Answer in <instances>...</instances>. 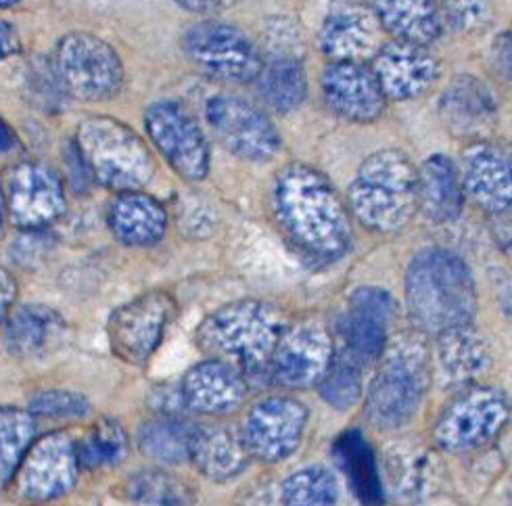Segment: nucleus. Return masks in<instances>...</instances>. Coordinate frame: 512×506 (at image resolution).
<instances>
[{
  "mask_svg": "<svg viewBox=\"0 0 512 506\" xmlns=\"http://www.w3.org/2000/svg\"><path fill=\"white\" fill-rule=\"evenodd\" d=\"M132 506H193L195 496L184 483L172 473L151 469L138 473L128 488Z\"/></svg>",
  "mask_w": 512,
  "mask_h": 506,
  "instance_id": "nucleus-36",
  "label": "nucleus"
},
{
  "mask_svg": "<svg viewBox=\"0 0 512 506\" xmlns=\"http://www.w3.org/2000/svg\"><path fill=\"white\" fill-rule=\"evenodd\" d=\"M205 118L220 145L247 161H270L283 147V138L268 115L235 95H218L205 105Z\"/></svg>",
  "mask_w": 512,
  "mask_h": 506,
  "instance_id": "nucleus-12",
  "label": "nucleus"
},
{
  "mask_svg": "<svg viewBox=\"0 0 512 506\" xmlns=\"http://www.w3.org/2000/svg\"><path fill=\"white\" fill-rule=\"evenodd\" d=\"M441 19L460 34H479L492 23V0H437Z\"/></svg>",
  "mask_w": 512,
  "mask_h": 506,
  "instance_id": "nucleus-39",
  "label": "nucleus"
},
{
  "mask_svg": "<svg viewBox=\"0 0 512 506\" xmlns=\"http://www.w3.org/2000/svg\"><path fill=\"white\" fill-rule=\"evenodd\" d=\"M379 371L370 381L366 412L383 429H398L414 419L431 383V352L423 333H402L387 341Z\"/></svg>",
  "mask_w": 512,
  "mask_h": 506,
  "instance_id": "nucleus-5",
  "label": "nucleus"
},
{
  "mask_svg": "<svg viewBox=\"0 0 512 506\" xmlns=\"http://www.w3.org/2000/svg\"><path fill=\"white\" fill-rule=\"evenodd\" d=\"M462 187L490 214H506L512 203L508 151L494 141H473L462 153Z\"/></svg>",
  "mask_w": 512,
  "mask_h": 506,
  "instance_id": "nucleus-22",
  "label": "nucleus"
},
{
  "mask_svg": "<svg viewBox=\"0 0 512 506\" xmlns=\"http://www.w3.org/2000/svg\"><path fill=\"white\" fill-rule=\"evenodd\" d=\"M80 469L97 471L120 465L128 454V433L113 419H101L76 442Z\"/></svg>",
  "mask_w": 512,
  "mask_h": 506,
  "instance_id": "nucleus-35",
  "label": "nucleus"
},
{
  "mask_svg": "<svg viewBox=\"0 0 512 506\" xmlns=\"http://www.w3.org/2000/svg\"><path fill=\"white\" fill-rule=\"evenodd\" d=\"M5 348L15 358H44L67 339V322L49 306H21L5 320Z\"/></svg>",
  "mask_w": 512,
  "mask_h": 506,
  "instance_id": "nucleus-25",
  "label": "nucleus"
},
{
  "mask_svg": "<svg viewBox=\"0 0 512 506\" xmlns=\"http://www.w3.org/2000/svg\"><path fill=\"white\" fill-rule=\"evenodd\" d=\"M3 191L7 214L21 230H42L65 212V189L59 174L38 161L15 166L7 174Z\"/></svg>",
  "mask_w": 512,
  "mask_h": 506,
  "instance_id": "nucleus-16",
  "label": "nucleus"
},
{
  "mask_svg": "<svg viewBox=\"0 0 512 506\" xmlns=\"http://www.w3.org/2000/svg\"><path fill=\"white\" fill-rule=\"evenodd\" d=\"M379 26L393 36L412 44L431 46L441 32L444 19L437 0H370Z\"/></svg>",
  "mask_w": 512,
  "mask_h": 506,
  "instance_id": "nucleus-29",
  "label": "nucleus"
},
{
  "mask_svg": "<svg viewBox=\"0 0 512 506\" xmlns=\"http://www.w3.org/2000/svg\"><path fill=\"white\" fill-rule=\"evenodd\" d=\"M15 147V136L11 128L0 120V151H11Z\"/></svg>",
  "mask_w": 512,
  "mask_h": 506,
  "instance_id": "nucleus-45",
  "label": "nucleus"
},
{
  "mask_svg": "<svg viewBox=\"0 0 512 506\" xmlns=\"http://www.w3.org/2000/svg\"><path fill=\"white\" fill-rule=\"evenodd\" d=\"M439 118L460 138L483 141L498 122V103L492 88L475 76H456L439 97Z\"/></svg>",
  "mask_w": 512,
  "mask_h": 506,
  "instance_id": "nucleus-23",
  "label": "nucleus"
},
{
  "mask_svg": "<svg viewBox=\"0 0 512 506\" xmlns=\"http://www.w3.org/2000/svg\"><path fill=\"white\" fill-rule=\"evenodd\" d=\"M107 224L120 243L151 247L166 237L168 212L155 197L143 191H126L109 201Z\"/></svg>",
  "mask_w": 512,
  "mask_h": 506,
  "instance_id": "nucleus-24",
  "label": "nucleus"
},
{
  "mask_svg": "<svg viewBox=\"0 0 512 506\" xmlns=\"http://www.w3.org/2000/svg\"><path fill=\"white\" fill-rule=\"evenodd\" d=\"M5 214H7V205H5V191H3V182H0V235H3V226H5Z\"/></svg>",
  "mask_w": 512,
  "mask_h": 506,
  "instance_id": "nucleus-46",
  "label": "nucleus"
},
{
  "mask_svg": "<svg viewBox=\"0 0 512 506\" xmlns=\"http://www.w3.org/2000/svg\"><path fill=\"white\" fill-rule=\"evenodd\" d=\"M174 3L184 11H191L197 15H214L230 9L237 0H174Z\"/></svg>",
  "mask_w": 512,
  "mask_h": 506,
  "instance_id": "nucleus-42",
  "label": "nucleus"
},
{
  "mask_svg": "<svg viewBox=\"0 0 512 506\" xmlns=\"http://www.w3.org/2000/svg\"><path fill=\"white\" fill-rule=\"evenodd\" d=\"M145 128L170 168L189 182H201L209 172V143L193 115L180 103L159 101L145 113Z\"/></svg>",
  "mask_w": 512,
  "mask_h": 506,
  "instance_id": "nucleus-13",
  "label": "nucleus"
},
{
  "mask_svg": "<svg viewBox=\"0 0 512 506\" xmlns=\"http://www.w3.org/2000/svg\"><path fill=\"white\" fill-rule=\"evenodd\" d=\"M335 356V341L329 327L316 316L287 322L270 358L268 373L287 389L318 385Z\"/></svg>",
  "mask_w": 512,
  "mask_h": 506,
  "instance_id": "nucleus-11",
  "label": "nucleus"
},
{
  "mask_svg": "<svg viewBox=\"0 0 512 506\" xmlns=\"http://www.w3.org/2000/svg\"><path fill=\"white\" fill-rule=\"evenodd\" d=\"M437 358L450 381L469 383L490 368L492 348L473 325H464L437 335Z\"/></svg>",
  "mask_w": 512,
  "mask_h": 506,
  "instance_id": "nucleus-31",
  "label": "nucleus"
},
{
  "mask_svg": "<svg viewBox=\"0 0 512 506\" xmlns=\"http://www.w3.org/2000/svg\"><path fill=\"white\" fill-rule=\"evenodd\" d=\"M379 34L375 13L360 3L341 0L322 21L318 46L331 63H368L381 49Z\"/></svg>",
  "mask_w": 512,
  "mask_h": 506,
  "instance_id": "nucleus-20",
  "label": "nucleus"
},
{
  "mask_svg": "<svg viewBox=\"0 0 512 506\" xmlns=\"http://www.w3.org/2000/svg\"><path fill=\"white\" fill-rule=\"evenodd\" d=\"M17 0H0V9H5V7H11V5H15Z\"/></svg>",
  "mask_w": 512,
  "mask_h": 506,
  "instance_id": "nucleus-47",
  "label": "nucleus"
},
{
  "mask_svg": "<svg viewBox=\"0 0 512 506\" xmlns=\"http://www.w3.org/2000/svg\"><path fill=\"white\" fill-rule=\"evenodd\" d=\"M339 486L335 475L320 465L291 473L283 483L285 506H335Z\"/></svg>",
  "mask_w": 512,
  "mask_h": 506,
  "instance_id": "nucleus-37",
  "label": "nucleus"
},
{
  "mask_svg": "<svg viewBox=\"0 0 512 506\" xmlns=\"http://www.w3.org/2000/svg\"><path fill=\"white\" fill-rule=\"evenodd\" d=\"M406 306L416 331L423 335L473 325L477 289L469 266L448 249L421 251L406 272Z\"/></svg>",
  "mask_w": 512,
  "mask_h": 506,
  "instance_id": "nucleus-2",
  "label": "nucleus"
},
{
  "mask_svg": "<svg viewBox=\"0 0 512 506\" xmlns=\"http://www.w3.org/2000/svg\"><path fill=\"white\" fill-rule=\"evenodd\" d=\"M322 99L341 120L370 124L379 120L387 99L368 63H329L324 67Z\"/></svg>",
  "mask_w": 512,
  "mask_h": 506,
  "instance_id": "nucleus-19",
  "label": "nucleus"
},
{
  "mask_svg": "<svg viewBox=\"0 0 512 506\" xmlns=\"http://www.w3.org/2000/svg\"><path fill=\"white\" fill-rule=\"evenodd\" d=\"M193 429L195 425L174 414H161L138 429V448L161 465H178L189 458Z\"/></svg>",
  "mask_w": 512,
  "mask_h": 506,
  "instance_id": "nucleus-33",
  "label": "nucleus"
},
{
  "mask_svg": "<svg viewBox=\"0 0 512 506\" xmlns=\"http://www.w3.org/2000/svg\"><path fill=\"white\" fill-rule=\"evenodd\" d=\"M398 314L395 299L377 287H362L352 299L341 320L345 352L362 366L377 362L387 348L389 327Z\"/></svg>",
  "mask_w": 512,
  "mask_h": 506,
  "instance_id": "nucleus-18",
  "label": "nucleus"
},
{
  "mask_svg": "<svg viewBox=\"0 0 512 506\" xmlns=\"http://www.w3.org/2000/svg\"><path fill=\"white\" fill-rule=\"evenodd\" d=\"M385 473L391 488L408 502H423L435 496L444 481V467L435 450L416 442L389 446Z\"/></svg>",
  "mask_w": 512,
  "mask_h": 506,
  "instance_id": "nucleus-26",
  "label": "nucleus"
},
{
  "mask_svg": "<svg viewBox=\"0 0 512 506\" xmlns=\"http://www.w3.org/2000/svg\"><path fill=\"white\" fill-rule=\"evenodd\" d=\"M333 454L358 500L364 506H383L385 492L379 473V460L368 444L366 435L358 429L341 433L335 442Z\"/></svg>",
  "mask_w": 512,
  "mask_h": 506,
  "instance_id": "nucleus-30",
  "label": "nucleus"
},
{
  "mask_svg": "<svg viewBox=\"0 0 512 506\" xmlns=\"http://www.w3.org/2000/svg\"><path fill=\"white\" fill-rule=\"evenodd\" d=\"M368 65L377 76L385 99L393 101L423 97L441 74V63L429 46L404 40L381 44Z\"/></svg>",
  "mask_w": 512,
  "mask_h": 506,
  "instance_id": "nucleus-17",
  "label": "nucleus"
},
{
  "mask_svg": "<svg viewBox=\"0 0 512 506\" xmlns=\"http://www.w3.org/2000/svg\"><path fill=\"white\" fill-rule=\"evenodd\" d=\"M182 51L201 74L226 84H251L264 65L258 46L220 21L191 26L182 38Z\"/></svg>",
  "mask_w": 512,
  "mask_h": 506,
  "instance_id": "nucleus-9",
  "label": "nucleus"
},
{
  "mask_svg": "<svg viewBox=\"0 0 512 506\" xmlns=\"http://www.w3.org/2000/svg\"><path fill=\"white\" fill-rule=\"evenodd\" d=\"M180 402L201 417H226L247 398V381L237 366L209 358L186 371Z\"/></svg>",
  "mask_w": 512,
  "mask_h": 506,
  "instance_id": "nucleus-21",
  "label": "nucleus"
},
{
  "mask_svg": "<svg viewBox=\"0 0 512 506\" xmlns=\"http://www.w3.org/2000/svg\"><path fill=\"white\" fill-rule=\"evenodd\" d=\"M76 151L90 178L115 193L141 191L155 176V157L143 138L105 115L78 126Z\"/></svg>",
  "mask_w": 512,
  "mask_h": 506,
  "instance_id": "nucleus-6",
  "label": "nucleus"
},
{
  "mask_svg": "<svg viewBox=\"0 0 512 506\" xmlns=\"http://www.w3.org/2000/svg\"><path fill=\"white\" fill-rule=\"evenodd\" d=\"M19 36L9 21L0 19V61L19 53Z\"/></svg>",
  "mask_w": 512,
  "mask_h": 506,
  "instance_id": "nucleus-43",
  "label": "nucleus"
},
{
  "mask_svg": "<svg viewBox=\"0 0 512 506\" xmlns=\"http://www.w3.org/2000/svg\"><path fill=\"white\" fill-rule=\"evenodd\" d=\"M287 320L260 299H239L209 314L197 329V345L212 358L237 366L241 373H264Z\"/></svg>",
  "mask_w": 512,
  "mask_h": 506,
  "instance_id": "nucleus-3",
  "label": "nucleus"
},
{
  "mask_svg": "<svg viewBox=\"0 0 512 506\" xmlns=\"http://www.w3.org/2000/svg\"><path fill=\"white\" fill-rule=\"evenodd\" d=\"M310 412L295 398L270 396L253 404L249 410L243 442L251 456L264 463H281L304 440Z\"/></svg>",
  "mask_w": 512,
  "mask_h": 506,
  "instance_id": "nucleus-15",
  "label": "nucleus"
},
{
  "mask_svg": "<svg viewBox=\"0 0 512 506\" xmlns=\"http://www.w3.org/2000/svg\"><path fill=\"white\" fill-rule=\"evenodd\" d=\"M176 310V299L161 289L138 295L120 306L107 322L111 352L126 364H147L164 341Z\"/></svg>",
  "mask_w": 512,
  "mask_h": 506,
  "instance_id": "nucleus-10",
  "label": "nucleus"
},
{
  "mask_svg": "<svg viewBox=\"0 0 512 506\" xmlns=\"http://www.w3.org/2000/svg\"><path fill=\"white\" fill-rule=\"evenodd\" d=\"M362 364L347 352L335 354L327 373L320 379L318 389L322 400L337 410H347L358 404L364 391Z\"/></svg>",
  "mask_w": 512,
  "mask_h": 506,
  "instance_id": "nucleus-38",
  "label": "nucleus"
},
{
  "mask_svg": "<svg viewBox=\"0 0 512 506\" xmlns=\"http://www.w3.org/2000/svg\"><path fill=\"white\" fill-rule=\"evenodd\" d=\"M272 212L308 256L337 260L352 245V216L333 182L308 164H289L272 184Z\"/></svg>",
  "mask_w": 512,
  "mask_h": 506,
  "instance_id": "nucleus-1",
  "label": "nucleus"
},
{
  "mask_svg": "<svg viewBox=\"0 0 512 506\" xmlns=\"http://www.w3.org/2000/svg\"><path fill=\"white\" fill-rule=\"evenodd\" d=\"M189 458L207 479L230 481L247 469L251 454L243 435L230 427L199 425L191 435Z\"/></svg>",
  "mask_w": 512,
  "mask_h": 506,
  "instance_id": "nucleus-27",
  "label": "nucleus"
},
{
  "mask_svg": "<svg viewBox=\"0 0 512 506\" xmlns=\"http://www.w3.org/2000/svg\"><path fill=\"white\" fill-rule=\"evenodd\" d=\"M352 214L372 233H398L418 212V176L406 153L368 155L349 187Z\"/></svg>",
  "mask_w": 512,
  "mask_h": 506,
  "instance_id": "nucleus-4",
  "label": "nucleus"
},
{
  "mask_svg": "<svg viewBox=\"0 0 512 506\" xmlns=\"http://www.w3.org/2000/svg\"><path fill=\"white\" fill-rule=\"evenodd\" d=\"M36 437V419L30 410L0 408V490L15 479L23 456Z\"/></svg>",
  "mask_w": 512,
  "mask_h": 506,
  "instance_id": "nucleus-34",
  "label": "nucleus"
},
{
  "mask_svg": "<svg viewBox=\"0 0 512 506\" xmlns=\"http://www.w3.org/2000/svg\"><path fill=\"white\" fill-rule=\"evenodd\" d=\"M494 65L496 69H500V74L504 78H508L510 74V38L504 32L496 42H494Z\"/></svg>",
  "mask_w": 512,
  "mask_h": 506,
  "instance_id": "nucleus-44",
  "label": "nucleus"
},
{
  "mask_svg": "<svg viewBox=\"0 0 512 506\" xmlns=\"http://www.w3.org/2000/svg\"><path fill=\"white\" fill-rule=\"evenodd\" d=\"M15 297H17L15 279L5 268H0V325H5L7 316L11 314Z\"/></svg>",
  "mask_w": 512,
  "mask_h": 506,
  "instance_id": "nucleus-41",
  "label": "nucleus"
},
{
  "mask_svg": "<svg viewBox=\"0 0 512 506\" xmlns=\"http://www.w3.org/2000/svg\"><path fill=\"white\" fill-rule=\"evenodd\" d=\"M30 412L46 419H84L90 412V402L78 391L46 389L30 400Z\"/></svg>",
  "mask_w": 512,
  "mask_h": 506,
  "instance_id": "nucleus-40",
  "label": "nucleus"
},
{
  "mask_svg": "<svg viewBox=\"0 0 512 506\" xmlns=\"http://www.w3.org/2000/svg\"><path fill=\"white\" fill-rule=\"evenodd\" d=\"M508 423L504 391L471 385L444 408L433 429V440L448 454H464L492 444Z\"/></svg>",
  "mask_w": 512,
  "mask_h": 506,
  "instance_id": "nucleus-7",
  "label": "nucleus"
},
{
  "mask_svg": "<svg viewBox=\"0 0 512 506\" xmlns=\"http://www.w3.org/2000/svg\"><path fill=\"white\" fill-rule=\"evenodd\" d=\"M57 78L69 97L95 103L118 95L124 84V67L111 46L88 32L67 34L57 44Z\"/></svg>",
  "mask_w": 512,
  "mask_h": 506,
  "instance_id": "nucleus-8",
  "label": "nucleus"
},
{
  "mask_svg": "<svg viewBox=\"0 0 512 506\" xmlns=\"http://www.w3.org/2000/svg\"><path fill=\"white\" fill-rule=\"evenodd\" d=\"M418 176V210L433 224H450L460 218L464 187L460 170L448 155H431Z\"/></svg>",
  "mask_w": 512,
  "mask_h": 506,
  "instance_id": "nucleus-28",
  "label": "nucleus"
},
{
  "mask_svg": "<svg viewBox=\"0 0 512 506\" xmlns=\"http://www.w3.org/2000/svg\"><path fill=\"white\" fill-rule=\"evenodd\" d=\"M80 463L76 442L63 431L44 435L23 456L15 473L17 492L28 502H51L76 486Z\"/></svg>",
  "mask_w": 512,
  "mask_h": 506,
  "instance_id": "nucleus-14",
  "label": "nucleus"
},
{
  "mask_svg": "<svg viewBox=\"0 0 512 506\" xmlns=\"http://www.w3.org/2000/svg\"><path fill=\"white\" fill-rule=\"evenodd\" d=\"M264 101L276 113H291L308 97L306 69L295 57H274L258 76Z\"/></svg>",
  "mask_w": 512,
  "mask_h": 506,
  "instance_id": "nucleus-32",
  "label": "nucleus"
}]
</instances>
